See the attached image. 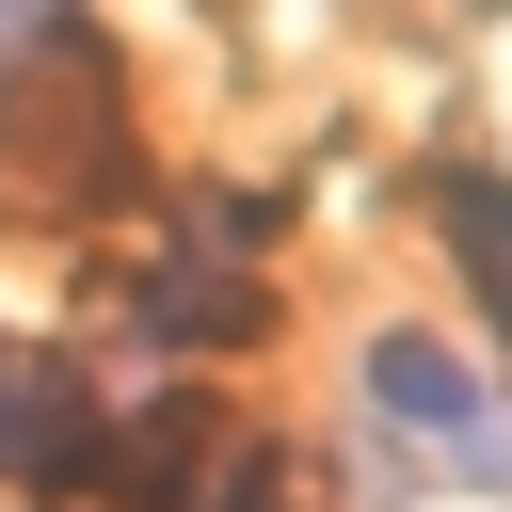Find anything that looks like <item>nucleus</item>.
<instances>
[{
    "mask_svg": "<svg viewBox=\"0 0 512 512\" xmlns=\"http://www.w3.org/2000/svg\"><path fill=\"white\" fill-rule=\"evenodd\" d=\"M224 416L208 384H160V400H96V464H80V512H192Z\"/></svg>",
    "mask_w": 512,
    "mask_h": 512,
    "instance_id": "obj_4",
    "label": "nucleus"
},
{
    "mask_svg": "<svg viewBox=\"0 0 512 512\" xmlns=\"http://www.w3.org/2000/svg\"><path fill=\"white\" fill-rule=\"evenodd\" d=\"M128 192H144V160H128V80H112V48L64 32V48L0 64V224H96V208H128Z\"/></svg>",
    "mask_w": 512,
    "mask_h": 512,
    "instance_id": "obj_1",
    "label": "nucleus"
},
{
    "mask_svg": "<svg viewBox=\"0 0 512 512\" xmlns=\"http://www.w3.org/2000/svg\"><path fill=\"white\" fill-rule=\"evenodd\" d=\"M112 320L160 352V368H208V352H256L272 336V288L240 272V256H192V240H144L128 272H112Z\"/></svg>",
    "mask_w": 512,
    "mask_h": 512,
    "instance_id": "obj_3",
    "label": "nucleus"
},
{
    "mask_svg": "<svg viewBox=\"0 0 512 512\" xmlns=\"http://www.w3.org/2000/svg\"><path fill=\"white\" fill-rule=\"evenodd\" d=\"M80 464H96V384L64 368V352H0V496H80Z\"/></svg>",
    "mask_w": 512,
    "mask_h": 512,
    "instance_id": "obj_5",
    "label": "nucleus"
},
{
    "mask_svg": "<svg viewBox=\"0 0 512 512\" xmlns=\"http://www.w3.org/2000/svg\"><path fill=\"white\" fill-rule=\"evenodd\" d=\"M400 192H416V224L448 240V272H464V304H480V320L512 336V160H464V144H448V160H416Z\"/></svg>",
    "mask_w": 512,
    "mask_h": 512,
    "instance_id": "obj_6",
    "label": "nucleus"
},
{
    "mask_svg": "<svg viewBox=\"0 0 512 512\" xmlns=\"http://www.w3.org/2000/svg\"><path fill=\"white\" fill-rule=\"evenodd\" d=\"M80 32V0H0V64H32V48H64Z\"/></svg>",
    "mask_w": 512,
    "mask_h": 512,
    "instance_id": "obj_8",
    "label": "nucleus"
},
{
    "mask_svg": "<svg viewBox=\"0 0 512 512\" xmlns=\"http://www.w3.org/2000/svg\"><path fill=\"white\" fill-rule=\"evenodd\" d=\"M192 512H304V464H288V432H240V448H208Z\"/></svg>",
    "mask_w": 512,
    "mask_h": 512,
    "instance_id": "obj_7",
    "label": "nucleus"
},
{
    "mask_svg": "<svg viewBox=\"0 0 512 512\" xmlns=\"http://www.w3.org/2000/svg\"><path fill=\"white\" fill-rule=\"evenodd\" d=\"M352 400H368V432H384L416 480H512V400H496V368H480L464 336H432V320H368Z\"/></svg>",
    "mask_w": 512,
    "mask_h": 512,
    "instance_id": "obj_2",
    "label": "nucleus"
}]
</instances>
